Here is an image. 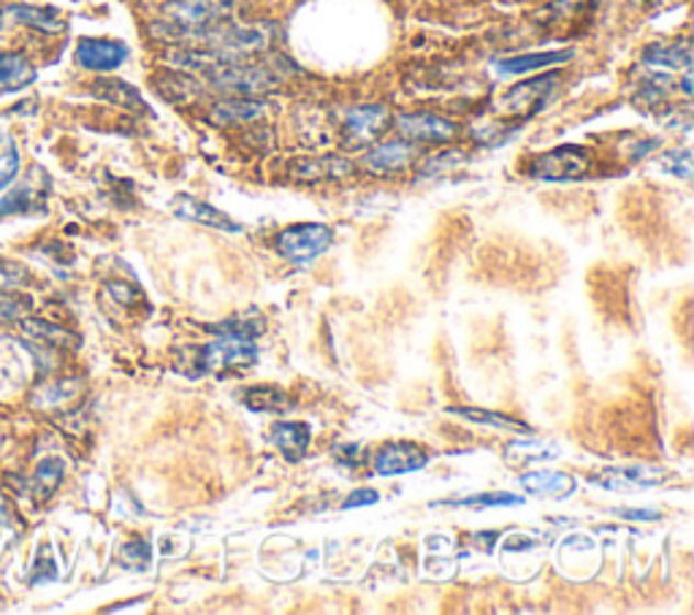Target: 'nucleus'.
<instances>
[{
    "label": "nucleus",
    "mask_w": 694,
    "mask_h": 615,
    "mask_svg": "<svg viewBox=\"0 0 694 615\" xmlns=\"http://www.w3.org/2000/svg\"><path fill=\"white\" fill-rule=\"evenodd\" d=\"M201 74L207 76L209 85L233 92V96H258V92H269L279 85V76L266 66H247L239 61H220L203 68Z\"/></svg>",
    "instance_id": "nucleus-2"
},
{
    "label": "nucleus",
    "mask_w": 694,
    "mask_h": 615,
    "mask_svg": "<svg viewBox=\"0 0 694 615\" xmlns=\"http://www.w3.org/2000/svg\"><path fill=\"white\" fill-rule=\"evenodd\" d=\"M390 114L386 107L381 103H370V107H355L348 111L345 117V128H348V136L353 139L355 144H366V142H375L383 131L388 128Z\"/></svg>",
    "instance_id": "nucleus-10"
},
{
    "label": "nucleus",
    "mask_w": 694,
    "mask_h": 615,
    "mask_svg": "<svg viewBox=\"0 0 694 615\" xmlns=\"http://www.w3.org/2000/svg\"><path fill=\"white\" fill-rule=\"evenodd\" d=\"M92 96L101 98V101L114 103V107L128 109V111L147 109L144 107L142 96H139V92L133 90L131 85H125V81H120V79H98L96 85H92Z\"/></svg>",
    "instance_id": "nucleus-24"
},
{
    "label": "nucleus",
    "mask_w": 694,
    "mask_h": 615,
    "mask_svg": "<svg viewBox=\"0 0 694 615\" xmlns=\"http://www.w3.org/2000/svg\"><path fill=\"white\" fill-rule=\"evenodd\" d=\"M573 50H553V52H532V55H516V57H502L494 63L497 74L502 76H518L529 72H542V68L562 66V63L573 61Z\"/></svg>",
    "instance_id": "nucleus-11"
},
{
    "label": "nucleus",
    "mask_w": 694,
    "mask_h": 615,
    "mask_svg": "<svg viewBox=\"0 0 694 615\" xmlns=\"http://www.w3.org/2000/svg\"><path fill=\"white\" fill-rule=\"evenodd\" d=\"M396 128H399L401 136L407 142H451L456 136V122L448 120V117L440 114H429V111H418V114H401L396 120Z\"/></svg>",
    "instance_id": "nucleus-7"
},
{
    "label": "nucleus",
    "mask_w": 694,
    "mask_h": 615,
    "mask_svg": "<svg viewBox=\"0 0 694 615\" xmlns=\"http://www.w3.org/2000/svg\"><path fill=\"white\" fill-rule=\"evenodd\" d=\"M128 55V46L112 39H81L77 44V63L87 72H114Z\"/></svg>",
    "instance_id": "nucleus-9"
},
{
    "label": "nucleus",
    "mask_w": 694,
    "mask_h": 615,
    "mask_svg": "<svg viewBox=\"0 0 694 615\" xmlns=\"http://www.w3.org/2000/svg\"><path fill=\"white\" fill-rule=\"evenodd\" d=\"M49 580H57V564L49 553V545H44L31 572V583H49Z\"/></svg>",
    "instance_id": "nucleus-33"
},
{
    "label": "nucleus",
    "mask_w": 694,
    "mask_h": 615,
    "mask_svg": "<svg viewBox=\"0 0 694 615\" xmlns=\"http://www.w3.org/2000/svg\"><path fill=\"white\" fill-rule=\"evenodd\" d=\"M36 81V68L20 52H0V96L20 92Z\"/></svg>",
    "instance_id": "nucleus-15"
},
{
    "label": "nucleus",
    "mask_w": 694,
    "mask_h": 615,
    "mask_svg": "<svg viewBox=\"0 0 694 615\" xmlns=\"http://www.w3.org/2000/svg\"><path fill=\"white\" fill-rule=\"evenodd\" d=\"M174 212H177L179 218H185V220L201 222V226H209V228H218V231L242 233V226H239V222H233L229 215L220 212V209H214V207H209V204L196 201L194 196L174 198Z\"/></svg>",
    "instance_id": "nucleus-12"
},
{
    "label": "nucleus",
    "mask_w": 694,
    "mask_h": 615,
    "mask_svg": "<svg viewBox=\"0 0 694 615\" xmlns=\"http://www.w3.org/2000/svg\"><path fill=\"white\" fill-rule=\"evenodd\" d=\"M31 309V301H25L22 296H14V293H3L0 290V320H14L22 318V315Z\"/></svg>",
    "instance_id": "nucleus-34"
},
{
    "label": "nucleus",
    "mask_w": 694,
    "mask_h": 615,
    "mask_svg": "<svg viewBox=\"0 0 694 615\" xmlns=\"http://www.w3.org/2000/svg\"><path fill=\"white\" fill-rule=\"evenodd\" d=\"M668 480L664 470H651V466H632V470H608L603 477H594V483L603 488L621 491V488H649Z\"/></svg>",
    "instance_id": "nucleus-17"
},
{
    "label": "nucleus",
    "mask_w": 694,
    "mask_h": 615,
    "mask_svg": "<svg viewBox=\"0 0 694 615\" xmlns=\"http://www.w3.org/2000/svg\"><path fill=\"white\" fill-rule=\"evenodd\" d=\"M643 3H654V0H643Z\"/></svg>",
    "instance_id": "nucleus-41"
},
{
    "label": "nucleus",
    "mask_w": 694,
    "mask_h": 615,
    "mask_svg": "<svg viewBox=\"0 0 694 615\" xmlns=\"http://www.w3.org/2000/svg\"><path fill=\"white\" fill-rule=\"evenodd\" d=\"M0 526H11L9 509H5V505H3V502H0Z\"/></svg>",
    "instance_id": "nucleus-39"
},
{
    "label": "nucleus",
    "mask_w": 694,
    "mask_h": 615,
    "mask_svg": "<svg viewBox=\"0 0 694 615\" xmlns=\"http://www.w3.org/2000/svg\"><path fill=\"white\" fill-rule=\"evenodd\" d=\"M588 172V155L581 146H557L551 152H542L529 166V174L538 179L548 182H564V179H579Z\"/></svg>",
    "instance_id": "nucleus-6"
},
{
    "label": "nucleus",
    "mask_w": 694,
    "mask_h": 615,
    "mask_svg": "<svg viewBox=\"0 0 694 615\" xmlns=\"http://www.w3.org/2000/svg\"><path fill=\"white\" fill-rule=\"evenodd\" d=\"M3 14L11 17L14 22H20V25L33 28V31L49 33V36L52 33L66 31V17H63L57 9H52V6L16 3V6H9V9H3Z\"/></svg>",
    "instance_id": "nucleus-13"
},
{
    "label": "nucleus",
    "mask_w": 694,
    "mask_h": 615,
    "mask_svg": "<svg viewBox=\"0 0 694 615\" xmlns=\"http://www.w3.org/2000/svg\"><path fill=\"white\" fill-rule=\"evenodd\" d=\"M662 166L673 172L675 177L690 179L692 177V152L690 150H673L662 155Z\"/></svg>",
    "instance_id": "nucleus-32"
},
{
    "label": "nucleus",
    "mask_w": 694,
    "mask_h": 615,
    "mask_svg": "<svg viewBox=\"0 0 694 615\" xmlns=\"http://www.w3.org/2000/svg\"><path fill=\"white\" fill-rule=\"evenodd\" d=\"M239 398L253 413H285V409H290V396L274 388V385H253V388H244Z\"/></svg>",
    "instance_id": "nucleus-23"
},
{
    "label": "nucleus",
    "mask_w": 694,
    "mask_h": 615,
    "mask_svg": "<svg viewBox=\"0 0 694 615\" xmlns=\"http://www.w3.org/2000/svg\"><path fill=\"white\" fill-rule=\"evenodd\" d=\"M334 455L342 466H348V470H359V466L364 464V450H361L359 444H340V448L334 450Z\"/></svg>",
    "instance_id": "nucleus-35"
},
{
    "label": "nucleus",
    "mask_w": 694,
    "mask_h": 615,
    "mask_svg": "<svg viewBox=\"0 0 694 615\" xmlns=\"http://www.w3.org/2000/svg\"><path fill=\"white\" fill-rule=\"evenodd\" d=\"M153 561V548L147 540H131L122 545L120 550V564L128 570H144V567Z\"/></svg>",
    "instance_id": "nucleus-30"
},
{
    "label": "nucleus",
    "mask_w": 694,
    "mask_h": 615,
    "mask_svg": "<svg viewBox=\"0 0 694 615\" xmlns=\"http://www.w3.org/2000/svg\"><path fill=\"white\" fill-rule=\"evenodd\" d=\"M643 63L651 68H670V72H686L692 68V46L690 41H675V44H654L643 52Z\"/></svg>",
    "instance_id": "nucleus-20"
},
{
    "label": "nucleus",
    "mask_w": 694,
    "mask_h": 615,
    "mask_svg": "<svg viewBox=\"0 0 694 615\" xmlns=\"http://www.w3.org/2000/svg\"><path fill=\"white\" fill-rule=\"evenodd\" d=\"M296 179L301 182H320V179H342L353 174V163L345 157H312V161H301L290 168Z\"/></svg>",
    "instance_id": "nucleus-18"
},
{
    "label": "nucleus",
    "mask_w": 694,
    "mask_h": 615,
    "mask_svg": "<svg viewBox=\"0 0 694 615\" xmlns=\"http://www.w3.org/2000/svg\"><path fill=\"white\" fill-rule=\"evenodd\" d=\"M272 442L288 461H299L309 448V426L277 424L272 426Z\"/></svg>",
    "instance_id": "nucleus-21"
},
{
    "label": "nucleus",
    "mask_w": 694,
    "mask_h": 615,
    "mask_svg": "<svg viewBox=\"0 0 694 615\" xmlns=\"http://www.w3.org/2000/svg\"><path fill=\"white\" fill-rule=\"evenodd\" d=\"M218 339L207 344V348L196 350V374L214 372V369H250L258 361V348L253 342V333L242 331V328L218 326Z\"/></svg>",
    "instance_id": "nucleus-1"
},
{
    "label": "nucleus",
    "mask_w": 694,
    "mask_h": 615,
    "mask_svg": "<svg viewBox=\"0 0 694 615\" xmlns=\"http://www.w3.org/2000/svg\"><path fill=\"white\" fill-rule=\"evenodd\" d=\"M3 17H5V14H3V9H0V28H3Z\"/></svg>",
    "instance_id": "nucleus-40"
},
{
    "label": "nucleus",
    "mask_w": 694,
    "mask_h": 615,
    "mask_svg": "<svg viewBox=\"0 0 694 615\" xmlns=\"http://www.w3.org/2000/svg\"><path fill=\"white\" fill-rule=\"evenodd\" d=\"M559 74H546L538 79L521 81V85H513L510 90L502 92L494 103V111L502 117H529L535 111L546 107V101L551 98V92L557 90Z\"/></svg>",
    "instance_id": "nucleus-4"
},
{
    "label": "nucleus",
    "mask_w": 694,
    "mask_h": 615,
    "mask_svg": "<svg viewBox=\"0 0 694 615\" xmlns=\"http://www.w3.org/2000/svg\"><path fill=\"white\" fill-rule=\"evenodd\" d=\"M412 157H416V146L410 142H388L375 146V150L364 157V166L375 174L401 172V168L410 166Z\"/></svg>",
    "instance_id": "nucleus-16"
},
{
    "label": "nucleus",
    "mask_w": 694,
    "mask_h": 615,
    "mask_svg": "<svg viewBox=\"0 0 694 615\" xmlns=\"http://www.w3.org/2000/svg\"><path fill=\"white\" fill-rule=\"evenodd\" d=\"M453 415L459 418L472 420V424H481V426H492V429H507V431H516V435H529V426L521 424V420L510 418V415H502V413H488V409H475V407H451Z\"/></svg>",
    "instance_id": "nucleus-26"
},
{
    "label": "nucleus",
    "mask_w": 694,
    "mask_h": 615,
    "mask_svg": "<svg viewBox=\"0 0 694 615\" xmlns=\"http://www.w3.org/2000/svg\"><path fill=\"white\" fill-rule=\"evenodd\" d=\"M331 239H334V231L329 226L299 222V226H288L277 233V253L296 266H305L331 248Z\"/></svg>",
    "instance_id": "nucleus-3"
},
{
    "label": "nucleus",
    "mask_w": 694,
    "mask_h": 615,
    "mask_svg": "<svg viewBox=\"0 0 694 615\" xmlns=\"http://www.w3.org/2000/svg\"><path fill=\"white\" fill-rule=\"evenodd\" d=\"M559 448L551 442H540V439H518V442H510L505 450V461L513 466H527V464H538V461L557 459Z\"/></svg>",
    "instance_id": "nucleus-22"
},
{
    "label": "nucleus",
    "mask_w": 694,
    "mask_h": 615,
    "mask_svg": "<svg viewBox=\"0 0 694 615\" xmlns=\"http://www.w3.org/2000/svg\"><path fill=\"white\" fill-rule=\"evenodd\" d=\"M63 472H66V466L57 459H46L36 466V472H33V488H36L41 499H49L55 494V488L63 480Z\"/></svg>",
    "instance_id": "nucleus-27"
},
{
    "label": "nucleus",
    "mask_w": 694,
    "mask_h": 615,
    "mask_svg": "<svg viewBox=\"0 0 694 615\" xmlns=\"http://www.w3.org/2000/svg\"><path fill=\"white\" fill-rule=\"evenodd\" d=\"M25 331L33 333V337L49 339L52 344H77V337H74V333L63 331V328H57V326L44 323V320H25Z\"/></svg>",
    "instance_id": "nucleus-31"
},
{
    "label": "nucleus",
    "mask_w": 694,
    "mask_h": 615,
    "mask_svg": "<svg viewBox=\"0 0 694 615\" xmlns=\"http://www.w3.org/2000/svg\"><path fill=\"white\" fill-rule=\"evenodd\" d=\"M20 174V150H16L14 139L3 136L0 139V190L11 185Z\"/></svg>",
    "instance_id": "nucleus-28"
},
{
    "label": "nucleus",
    "mask_w": 694,
    "mask_h": 615,
    "mask_svg": "<svg viewBox=\"0 0 694 615\" xmlns=\"http://www.w3.org/2000/svg\"><path fill=\"white\" fill-rule=\"evenodd\" d=\"M521 488L535 496H546V499H564L575 491V480L564 472L538 470L521 474Z\"/></svg>",
    "instance_id": "nucleus-14"
},
{
    "label": "nucleus",
    "mask_w": 694,
    "mask_h": 615,
    "mask_svg": "<svg viewBox=\"0 0 694 615\" xmlns=\"http://www.w3.org/2000/svg\"><path fill=\"white\" fill-rule=\"evenodd\" d=\"M264 101H253V98L242 96V98H231V101H220L214 103L212 111H209V120L214 125H239V122H253L258 117H264Z\"/></svg>",
    "instance_id": "nucleus-19"
},
{
    "label": "nucleus",
    "mask_w": 694,
    "mask_h": 615,
    "mask_svg": "<svg viewBox=\"0 0 694 615\" xmlns=\"http://www.w3.org/2000/svg\"><path fill=\"white\" fill-rule=\"evenodd\" d=\"M242 9V0H168L163 14L177 25H214V22L231 20Z\"/></svg>",
    "instance_id": "nucleus-5"
},
{
    "label": "nucleus",
    "mask_w": 694,
    "mask_h": 615,
    "mask_svg": "<svg viewBox=\"0 0 694 615\" xmlns=\"http://www.w3.org/2000/svg\"><path fill=\"white\" fill-rule=\"evenodd\" d=\"M426 464H429V455L418 444L410 442L383 444L375 455V472L383 474V477H399V474L418 472Z\"/></svg>",
    "instance_id": "nucleus-8"
},
{
    "label": "nucleus",
    "mask_w": 694,
    "mask_h": 615,
    "mask_svg": "<svg viewBox=\"0 0 694 615\" xmlns=\"http://www.w3.org/2000/svg\"><path fill=\"white\" fill-rule=\"evenodd\" d=\"M46 190H36L33 185H22L0 198V215H33L44 212Z\"/></svg>",
    "instance_id": "nucleus-25"
},
{
    "label": "nucleus",
    "mask_w": 694,
    "mask_h": 615,
    "mask_svg": "<svg viewBox=\"0 0 694 615\" xmlns=\"http://www.w3.org/2000/svg\"><path fill=\"white\" fill-rule=\"evenodd\" d=\"M464 155H459V152H445V155H440L437 161H429L423 168V177H431V174H442L448 172V168H456V163L462 161Z\"/></svg>",
    "instance_id": "nucleus-36"
},
{
    "label": "nucleus",
    "mask_w": 694,
    "mask_h": 615,
    "mask_svg": "<svg viewBox=\"0 0 694 615\" xmlns=\"http://www.w3.org/2000/svg\"><path fill=\"white\" fill-rule=\"evenodd\" d=\"M614 515L624 520H659L657 509H640V507H618Z\"/></svg>",
    "instance_id": "nucleus-38"
},
{
    "label": "nucleus",
    "mask_w": 694,
    "mask_h": 615,
    "mask_svg": "<svg viewBox=\"0 0 694 615\" xmlns=\"http://www.w3.org/2000/svg\"><path fill=\"white\" fill-rule=\"evenodd\" d=\"M442 505H453V507H516L521 505V496L516 494H477V496H466V499H451L442 502Z\"/></svg>",
    "instance_id": "nucleus-29"
},
{
    "label": "nucleus",
    "mask_w": 694,
    "mask_h": 615,
    "mask_svg": "<svg viewBox=\"0 0 694 615\" xmlns=\"http://www.w3.org/2000/svg\"><path fill=\"white\" fill-rule=\"evenodd\" d=\"M381 499V494L372 488H361V491H353V494L345 499V509H355V507H366V505H375V502Z\"/></svg>",
    "instance_id": "nucleus-37"
}]
</instances>
